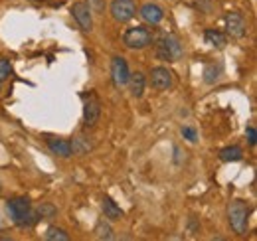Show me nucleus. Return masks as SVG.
I'll return each mask as SVG.
<instances>
[{"label":"nucleus","instance_id":"obj_1","mask_svg":"<svg viewBox=\"0 0 257 241\" xmlns=\"http://www.w3.org/2000/svg\"><path fill=\"white\" fill-rule=\"evenodd\" d=\"M6 211L10 215V221L16 227H22V229H30V227H34L40 221V215H38L36 208H32V204L26 198H12V200H8L6 202Z\"/></svg>","mask_w":257,"mask_h":241},{"label":"nucleus","instance_id":"obj_4","mask_svg":"<svg viewBox=\"0 0 257 241\" xmlns=\"http://www.w3.org/2000/svg\"><path fill=\"white\" fill-rule=\"evenodd\" d=\"M153 34L149 28L145 26H135V28H128L123 34V44L127 46L128 50H145L151 42H153Z\"/></svg>","mask_w":257,"mask_h":241},{"label":"nucleus","instance_id":"obj_9","mask_svg":"<svg viewBox=\"0 0 257 241\" xmlns=\"http://www.w3.org/2000/svg\"><path fill=\"white\" fill-rule=\"evenodd\" d=\"M225 32L227 36L239 40L247 34V24H245V18L239 14V12H229L225 16Z\"/></svg>","mask_w":257,"mask_h":241},{"label":"nucleus","instance_id":"obj_25","mask_svg":"<svg viewBox=\"0 0 257 241\" xmlns=\"http://www.w3.org/2000/svg\"><path fill=\"white\" fill-rule=\"evenodd\" d=\"M245 135H247V141H249V145H251V147H255V143H257V133H255V127H253V125H249V127H247Z\"/></svg>","mask_w":257,"mask_h":241},{"label":"nucleus","instance_id":"obj_2","mask_svg":"<svg viewBox=\"0 0 257 241\" xmlns=\"http://www.w3.org/2000/svg\"><path fill=\"white\" fill-rule=\"evenodd\" d=\"M157 58L162 61H178L184 56V46L180 42L178 36L174 34H164L162 38L157 40V48H155Z\"/></svg>","mask_w":257,"mask_h":241},{"label":"nucleus","instance_id":"obj_24","mask_svg":"<svg viewBox=\"0 0 257 241\" xmlns=\"http://www.w3.org/2000/svg\"><path fill=\"white\" fill-rule=\"evenodd\" d=\"M182 137L188 141V143H196L198 141V133L192 127H182Z\"/></svg>","mask_w":257,"mask_h":241},{"label":"nucleus","instance_id":"obj_6","mask_svg":"<svg viewBox=\"0 0 257 241\" xmlns=\"http://www.w3.org/2000/svg\"><path fill=\"white\" fill-rule=\"evenodd\" d=\"M109 10H111V16H113L115 22L125 24V22L135 18V14H137V4H135V0H113Z\"/></svg>","mask_w":257,"mask_h":241},{"label":"nucleus","instance_id":"obj_12","mask_svg":"<svg viewBox=\"0 0 257 241\" xmlns=\"http://www.w3.org/2000/svg\"><path fill=\"white\" fill-rule=\"evenodd\" d=\"M46 145L52 154L60 156V158H69L73 152H71V143L64 141V139H54V137H48L46 139Z\"/></svg>","mask_w":257,"mask_h":241},{"label":"nucleus","instance_id":"obj_7","mask_svg":"<svg viewBox=\"0 0 257 241\" xmlns=\"http://www.w3.org/2000/svg\"><path fill=\"white\" fill-rule=\"evenodd\" d=\"M71 16L83 32L93 30V16H91V10H89L87 2H75L71 6Z\"/></svg>","mask_w":257,"mask_h":241},{"label":"nucleus","instance_id":"obj_3","mask_svg":"<svg viewBox=\"0 0 257 241\" xmlns=\"http://www.w3.org/2000/svg\"><path fill=\"white\" fill-rule=\"evenodd\" d=\"M249 206L241 200H235L231 202L229 210H227V219H229V225L231 229L237 233V235H243L247 231V225H249Z\"/></svg>","mask_w":257,"mask_h":241},{"label":"nucleus","instance_id":"obj_22","mask_svg":"<svg viewBox=\"0 0 257 241\" xmlns=\"http://www.w3.org/2000/svg\"><path fill=\"white\" fill-rule=\"evenodd\" d=\"M10 73H12L10 61L6 60V58H2V60H0V81H6V79L10 77Z\"/></svg>","mask_w":257,"mask_h":241},{"label":"nucleus","instance_id":"obj_13","mask_svg":"<svg viewBox=\"0 0 257 241\" xmlns=\"http://www.w3.org/2000/svg\"><path fill=\"white\" fill-rule=\"evenodd\" d=\"M127 85H128L131 95L137 97V99H141V97L145 95V87H147V77H145V73H141V71L131 73V75H128Z\"/></svg>","mask_w":257,"mask_h":241},{"label":"nucleus","instance_id":"obj_17","mask_svg":"<svg viewBox=\"0 0 257 241\" xmlns=\"http://www.w3.org/2000/svg\"><path fill=\"white\" fill-rule=\"evenodd\" d=\"M93 149V145H91V141L87 139V137H75L73 141H71V152L73 154H87V152Z\"/></svg>","mask_w":257,"mask_h":241},{"label":"nucleus","instance_id":"obj_20","mask_svg":"<svg viewBox=\"0 0 257 241\" xmlns=\"http://www.w3.org/2000/svg\"><path fill=\"white\" fill-rule=\"evenodd\" d=\"M44 239L46 241H67L69 239V235L65 233V229H62V227L50 225V227L46 229V233H44Z\"/></svg>","mask_w":257,"mask_h":241},{"label":"nucleus","instance_id":"obj_23","mask_svg":"<svg viewBox=\"0 0 257 241\" xmlns=\"http://www.w3.org/2000/svg\"><path fill=\"white\" fill-rule=\"evenodd\" d=\"M87 6L91 14H103L105 12V0H87Z\"/></svg>","mask_w":257,"mask_h":241},{"label":"nucleus","instance_id":"obj_19","mask_svg":"<svg viewBox=\"0 0 257 241\" xmlns=\"http://www.w3.org/2000/svg\"><path fill=\"white\" fill-rule=\"evenodd\" d=\"M220 73H222V65H216V63H208L204 67V81L206 83H216L220 79Z\"/></svg>","mask_w":257,"mask_h":241},{"label":"nucleus","instance_id":"obj_27","mask_svg":"<svg viewBox=\"0 0 257 241\" xmlns=\"http://www.w3.org/2000/svg\"><path fill=\"white\" fill-rule=\"evenodd\" d=\"M0 89H2V81H0Z\"/></svg>","mask_w":257,"mask_h":241},{"label":"nucleus","instance_id":"obj_16","mask_svg":"<svg viewBox=\"0 0 257 241\" xmlns=\"http://www.w3.org/2000/svg\"><path fill=\"white\" fill-rule=\"evenodd\" d=\"M243 158V151H241V147H237V145H231V147H225L220 151V160L222 162H239Z\"/></svg>","mask_w":257,"mask_h":241},{"label":"nucleus","instance_id":"obj_8","mask_svg":"<svg viewBox=\"0 0 257 241\" xmlns=\"http://www.w3.org/2000/svg\"><path fill=\"white\" fill-rule=\"evenodd\" d=\"M151 85L159 91H168L174 85V77H172V71L168 67H153L151 69Z\"/></svg>","mask_w":257,"mask_h":241},{"label":"nucleus","instance_id":"obj_10","mask_svg":"<svg viewBox=\"0 0 257 241\" xmlns=\"http://www.w3.org/2000/svg\"><path fill=\"white\" fill-rule=\"evenodd\" d=\"M128 75H131V71H128L125 58H121V56L113 58V61H111V79H113L115 87H125L128 81Z\"/></svg>","mask_w":257,"mask_h":241},{"label":"nucleus","instance_id":"obj_5","mask_svg":"<svg viewBox=\"0 0 257 241\" xmlns=\"http://www.w3.org/2000/svg\"><path fill=\"white\" fill-rule=\"evenodd\" d=\"M83 99V123L85 127H95L101 117V101L97 99L95 93H85L81 95Z\"/></svg>","mask_w":257,"mask_h":241},{"label":"nucleus","instance_id":"obj_21","mask_svg":"<svg viewBox=\"0 0 257 241\" xmlns=\"http://www.w3.org/2000/svg\"><path fill=\"white\" fill-rule=\"evenodd\" d=\"M36 211H38L40 219H52V217L58 213L56 206H52V204H42V206H38V208H36Z\"/></svg>","mask_w":257,"mask_h":241},{"label":"nucleus","instance_id":"obj_14","mask_svg":"<svg viewBox=\"0 0 257 241\" xmlns=\"http://www.w3.org/2000/svg\"><path fill=\"white\" fill-rule=\"evenodd\" d=\"M101 210H103L105 219H109V221H119V219H123V215H125L123 210H121V206H117V202L111 200V198H103Z\"/></svg>","mask_w":257,"mask_h":241},{"label":"nucleus","instance_id":"obj_18","mask_svg":"<svg viewBox=\"0 0 257 241\" xmlns=\"http://www.w3.org/2000/svg\"><path fill=\"white\" fill-rule=\"evenodd\" d=\"M95 235H97V239H105V241L115 239V235H113V227L109 225V219L105 221V217H103V219H99V221H97Z\"/></svg>","mask_w":257,"mask_h":241},{"label":"nucleus","instance_id":"obj_11","mask_svg":"<svg viewBox=\"0 0 257 241\" xmlns=\"http://www.w3.org/2000/svg\"><path fill=\"white\" fill-rule=\"evenodd\" d=\"M141 18L147 22V24H153V26H157V24H161L162 18H164V10H162L159 4H153V2H149V4H145L143 8H141Z\"/></svg>","mask_w":257,"mask_h":241},{"label":"nucleus","instance_id":"obj_26","mask_svg":"<svg viewBox=\"0 0 257 241\" xmlns=\"http://www.w3.org/2000/svg\"><path fill=\"white\" fill-rule=\"evenodd\" d=\"M196 4H198V6H200V10H204V12H210V10H212V4H210V2H204V0H198Z\"/></svg>","mask_w":257,"mask_h":241},{"label":"nucleus","instance_id":"obj_15","mask_svg":"<svg viewBox=\"0 0 257 241\" xmlns=\"http://www.w3.org/2000/svg\"><path fill=\"white\" fill-rule=\"evenodd\" d=\"M204 42H206L210 48H216V50H224L225 44H227V38H225V34H222L220 30H214V28H210V30L204 32Z\"/></svg>","mask_w":257,"mask_h":241}]
</instances>
